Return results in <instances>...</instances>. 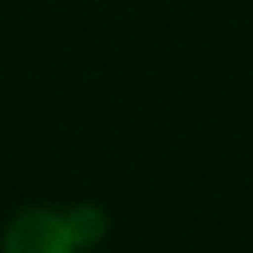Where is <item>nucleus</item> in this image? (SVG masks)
<instances>
[{
    "instance_id": "nucleus-1",
    "label": "nucleus",
    "mask_w": 253,
    "mask_h": 253,
    "mask_svg": "<svg viewBox=\"0 0 253 253\" xmlns=\"http://www.w3.org/2000/svg\"><path fill=\"white\" fill-rule=\"evenodd\" d=\"M73 250L77 243L70 236L66 215L49 208L21 211L4 236V253H73Z\"/></svg>"
},
{
    "instance_id": "nucleus-2",
    "label": "nucleus",
    "mask_w": 253,
    "mask_h": 253,
    "mask_svg": "<svg viewBox=\"0 0 253 253\" xmlns=\"http://www.w3.org/2000/svg\"><path fill=\"white\" fill-rule=\"evenodd\" d=\"M66 225L77 246H94L108 236V215L97 205H77L66 211Z\"/></svg>"
}]
</instances>
